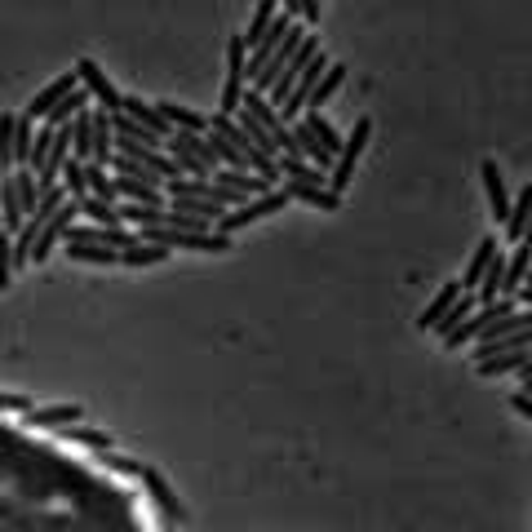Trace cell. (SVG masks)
<instances>
[{"label": "cell", "instance_id": "obj_6", "mask_svg": "<svg viewBox=\"0 0 532 532\" xmlns=\"http://www.w3.org/2000/svg\"><path fill=\"white\" fill-rule=\"evenodd\" d=\"M519 311V306H515V298H510V302H484V306H475V311H470L466 315V320L462 324H457V329L453 333H448L444 337V346H448V351H457V346H466V342H475V337L479 333H484L488 329V324H497V320H506V315H515Z\"/></svg>", "mask_w": 532, "mask_h": 532}, {"label": "cell", "instance_id": "obj_3", "mask_svg": "<svg viewBox=\"0 0 532 532\" xmlns=\"http://www.w3.org/2000/svg\"><path fill=\"white\" fill-rule=\"evenodd\" d=\"M244 58H249V45L240 40V32H231V40H227V80H222L218 116H240V102H244V94H249V76H244Z\"/></svg>", "mask_w": 532, "mask_h": 532}, {"label": "cell", "instance_id": "obj_29", "mask_svg": "<svg viewBox=\"0 0 532 532\" xmlns=\"http://www.w3.org/2000/svg\"><path fill=\"white\" fill-rule=\"evenodd\" d=\"M528 262H532L528 244H515V258H506V275H501V293H510V298H515V293L524 289V280H528Z\"/></svg>", "mask_w": 532, "mask_h": 532}, {"label": "cell", "instance_id": "obj_41", "mask_svg": "<svg viewBox=\"0 0 532 532\" xmlns=\"http://www.w3.org/2000/svg\"><path fill=\"white\" fill-rule=\"evenodd\" d=\"M32 138H36L32 120L18 116V129H14V165H23V169H27V151H32Z\"/></svg>", "mask_w": 532, "mask_h": 532}, {"label": "cell", "instance_id": "obj_31", "mask_svg": "<svg viewBox=\"0 0 532 532\" xmlns=\"http://www.w3.org/2000/svg\"><path fill=\"white\" fill-rule=\"evenodd\" d=\"M111 129H116V142H133V147H151V151H160V138L151 129H142V125H133L129 116H111Z\"/></svg>", "mask_w": 532, "mask_h": 532}, {"label": "cell", "instance_id": "obj_25", "mask_svg": "<svg viewBox=\"0 0 532 532\" xmlns=\"http://www.w3.org/2000/svg\"><path fill=\"white\" fill-rule=\"evenodd\" d=\"M85 196L89 200H102V204H120V196H116V173L98 169V165H85Z\"/></svg>", "mask_w": 532, "mask_h": 532}, {"label": "cell", "instance_id": "obj_1", "mask_svg": "<svg viewBox=\"0 0 532 532\" xmlns=\"http://www.w3.org/2000/svg\"><path fill=\"white\" fill-rule=\"evenodd\" d=\"M368 138H373V116H360V120L351 125V133L342 138V151H337V160H333V169H329V191H333V196H342V191L351 187L355 165L364 160Z\"/></svg>", "mask_w": 532, "mask_h": 532}, {"label": "cell", "instance_id": "obj_4", "mask_svg": "<svg viewBox=\"0 0 532 532\" xmlns=\"http://www.w3.org/2000/svg\"><path fill=\"white\" fill-rule=\"evenodd\" d=\"M280 209H289V196H284L280 187L275 191H266V196H258V200H244V204H235L231 213H222L218 218V235H227L231 240V231H244V227H253V222H262V218H271V213H280Z\"/></svg>", "mask_w": 532, "mask_h": 532}, {"label": "cell", "instance_id": "obj_42", "mask_svg": "<svg viewBox=\"0 0 532 532\" xmlns=\"http://www.w3.org/2000/svg\"><path fill=\"white\" fill-rule=\"evenodd\" d=\"M98 457H102V466L116 470V475H133V479L142 475V462H133L129 453H116V448H107V453H98Z\"/></svg>", "mask_w": 532, "mask_h": 532}, {"label": "cell", "instance_id": "obj_22", "mask_svg": "<svg viewBox=\"0 0 532 532\" xmlns=\"http://www.w3.org/2000/svg\"><path fill=\"white\" fill-rule=\"evenodd\" d=\"M116 196H125V204H147V209H169L165 187H147V182L116 178Z\"/></svg>", "mask_w": 532, "mask_h": 532}, {"label": "cell", "instance_id": "obj_39", "mask_svg": "<svg viewBox=\"0 0 532 532\" xmlns=\"http://www.w3.org/2000/svg\"><path fill=\"white\" fill-rule=\"evenodd\" d=\"M49 147H54V129H36V138H32V151H27V169L40 173L49 165Z\"/></svg>", "mask_w": 532, "mask_h": 532}, {"label": "cell", "instance_id": "obj_8", "mask_svg": "<svg viewBox=\"0 0 532 532\" xmlns=\"http://www.w3.org/2000/svg\"><path fill=\"white\" fill-rule=\"evenodd\" d=\"M142 488H147V497H151V506L160 510V515H165V524H182V519H187V506H182V497L173 493L169 488V479L160 475L156 466H142Z\"/></svg>", "mask_w": 532, "mask_h": 532}, {"label": "cell", "instance_id": "obj_37", "mask_svg": "<svg viewBox=\"0 0 532 532\" xmlns=\"http://www.w3.org/2000/svg\"><path fill=\"white\" fill-rule=\"evenodd\" d=\"M14 129H18V111H0V169H14Z\"/></svg>", "mask_w": 532, "mask_h": 532}, {"label": "cell", "instance_id": "obj_21", "mask_svg": "<svg viewBox=\"0 0 532 532\" xmlns=\"http://www.w3.org/2000/svg\"><path fill=\"white\" fill-rule=\"evenodd\" d=\"M475 373H479V377L515 373L519 382L528 386V373H532V368H528V351H515V355H493V360H479V364H475Z\"/></svg>", "mask_w": 532, "mask_h": 532}, {"label": "cell", "instance_id": "obj_27", "mask_svg": "<svg viewBox=\"0 0 532 532\" xmlns=\"http://www.w3.org/2000/svg\"><path fill=\"white\" fill-rule=\"evenodd\" d=\"M457 298H462V284H457V280H448L444 289H439L435 298H431V306H426V311L417 315V329H435V324L444 320V311H448V306H453Z\"/></svg>", "mask_w": 532, "mask_h": 532}, {"label": "cell", "instance_id": "obj_2", "mask_svg": "<svg viewBox=\"0 0 532 532\" xmlns=\"http://www.w3.org/2000/svg\"><path fill=\"white\" fill-rule=\"evenodd\" d=\"M147 244H165V249H191V253H231V240L218 231H169V227H142L133 231Z\"/></svg>", "mask_w": 532, "mask_h": 532}, {"label": "cell", "instance_id": "obj_7", "mask_svg": "<svg viewBox=\"0 0 532 532\" xmlns=\"http://www.w3.org/2000/svg\"><path fill=\"white\" fill-rule=\"evenodd\" d=\"M320 49H324V45H320V36H311V32H306V40H302V49H298V54H293V58H289V67H284V71H280V76H275V85H271V89H266V94H262V98H266V102H271V107H275V111H280V107H284V102H289V94H293V85H298V80H302V71H306V63H311V58H315V54H320Z\"/></svg>", "mask_w": 532, "mask_h": 532}, {"label": "cell", "instance_id": "obj_15", "mask_svg": "<svg viewBox=\"0 0 532 532\" xmlns=\"http://www.w3.org/2000/svg\"><path fill=\"white\" fill-rule=\"evenodd\" d=\"M120 116H129L133 120V125H142V129H151V133H156V138L160 142H165L169 138V125H165V120H160V111H156V102H147V98H138V94H125V102H120Z\"/></svg>", "mask_w": 532, "mask_h": 532}, {"label": "cell", "instance_id": "obj_40", "mask_svg": "<svg viewBox=\"0 0 532 532\" xmlns=\"http://www.w3.org/2000/svg\"><path fill=\"white\" fill-rule=\"evenodd\" d=\"M14 235H5L0 231V293L9 289V284H14Z\"/></svg>", "mask_w": 532, "mask_h": 532}, {"label": "cell", "instance_id": "obj_12", "mask_svg": "<svg viewBox=\"0 0 532 532\" xmlns=\"http://www.w3.org/2000/svg\"><path fill=\"white\" fill-rule=\"evenodd\" d=\"M302 40H306V32H302L298 23H293V32L284 36V45L275 49L271 58H266V63H262V71H258V80H253V89H258V94H266V89L275 85V76H280V71L289 67V58H293V54H298V49H302Z\"/></svg>", "mask_w": 532, "mask_h": 532}, {"label": "cell", "instance_id": "obj_24", "mask_svg": "<svg viewBox=\"0 0 532 532\" xmlns=\"http://www.w3.org/2000/svg\"><path fill=\"white\" fill-rule=\"evenodd\" d=\"M85 111H89V94H85V89H71V94H67L63 102H58V107L49 111V116H45V129H67L71 120H76V116H85Z\"/></svg>", "mask_w": 532, "mask_h": 532}, {"label": "cell", "instance_id": "obj_35", "mask_svg": "<svg viewBox=\"0 0 532 532\" xmlns=\"http://www.w3.org/2000/svg\"><path fill=\"white\" fill-rule=\"evenodd\" d=\"M71 262H89V266H120V253L98 249V244H67Z\"/></svg>", "mask_w": 532, "mask_h": 532}, {"label": "cell", "instance_id": "obj_30", "mask_svg": "<svg viewBox=\"0 0 532 532\" xmlns=\"http://www.w3.org/2000/svg\"><path fill=\"white\" fill-rule=\"evenodd\" d=\"M275 14H280V0H258V5H253V18H249V27H244V32H240V40H244V45H258V40L266 36V27H271V18Z\"/></svg>", "mask_w": 532, "mask_h": 532}, {"label": "cell", "instance_id": "obj_18", "mask_svg": "<svg viewBox=\"0 0 532 532\" xmlns=\"http://www.w3.org/2000/svg\"><path fill=\"white\" fill-rule=\"evenodd\" d=\"M302 125H306V133H311V138L320 142V147L337 160V151H342V138H346V133H337V125H333L329 116H324V111H302Z\"/></svg>", "mask_w": 532, "mask_h": 532}, {"label": "cell", "instance_id": "obj_36", "mask_svg": "<svg viewBox=\"0 0 532 532\" xmlns=\"http://www.w3.org/2000/svg\"><path fill=\"white\" fill-rule=\"evenodd\" d=\"M475 306H479V302H475V293H462V298H457V302H453V306H448V311H444V320L435 324V333H439V337H448V333L457 329V324L466 320L470 311H475Z\"/></svg>", "mask_w": 532, "mask_h": 532}, {"label": "cell", "instance_id": "obj_17", "mask_svg": "<svg viewBox=\"0 0 532 532\" xmlns=\"http://www.w3.org/2000/svg\"><path fill=\"white\" fill-rule=\"evenodd\" d=\"M275 169H280L284 182H298V187H329V173H320L298 156H275Z\"/></svg>", "mask_w": 532, "mask_h": 532}, {"label": "cell", "instance_id": "obj_43", "mask_svg": "<svg viewBox=\"0 0 532 532\" xmlns=\"http://www.w3.org/2000/svg\"><path fill=\"white\" fill-rule=\"evenodd\" d=\"M284 9H289L293 18H302L306 27H315V23H320V14H324V9H320V0H289Z\"/></svg>", "mask_w": 532, "mask_h": 532}, {"label": "cell", "instance_id": "obj_9", "mask_svg": "<svg viewBox=\"0 0 532 532\" xmlns=\"http://www.w3.org/2000/svg\"><path fill=\"white\" fill-rule=\"evenodd\" d=\"M116 160V129H111V116L107 111H89V165L98 169H111Z\"/></svg>", "mask_w": 532, "mask_h": 532}, {"label": "cell", "instance_id": "obj_28", "mask_svg": "<svg viewBox=\"0 0 532 532\" xmlns=\"http://www.w3.org/2000/svg\"><path fill=\"white\" fill-rule=\"evenodd\" d=\"M169 249L165 244H147V240H133L125 253H120V266H165Z\"/></svg>", "mask_w": 532, "mask_h": 532}, {"label": "cell", "instance_id": "obj_19", "mask_svg": "<svg viewBox=\"0 0 532 532\" xmlns=\"http://www.w3.org/2000/svg\"><path fill=\"white\" fill-rule=\"evenodd\" d=\"M284 196H289V204L298 200V204H311V209H320V213H337L342 209V196H333L329 187H298V182H284Z\"/></svg>", "mask_w": 532, "mask_h": 532}, {"label": "cell", "instance_id": "obj_34", "mask_svg": "<svg viewBox=\"0 0 532 532\" xmlns=\"http://www.w3.org/2000/svg\"><path fill=\"white\" fill-rule=\"evenodd\" d=\"M80 218L89 222V227H120V213L116 204H102V200H80Z\"/></svg>", "mask_w": 532, "mask_h": 532}, {"label": "cell", "instance_id": "obj_32", "mask_svg": "<svg viewBox=\"0 0 532 532\" xmlns=\"http://www.w3.org/2000/svg\"><path fill=\"white\" fill-rule=\"evenodd\" d=\"M528 337H532V333L493 337V342H475V364H479V360H493V355H515V351H528Z\"/></svg>", "mask_w": 532, "mask_h": 532}, {"label": "cell", "instance_id": "obj_10", "mask_svg": "<svg viewBox=\"0 0 532 532\" xmlns=\"http://www.w3.org/2000/svg\"><path fill=\"white\" fill-rule=\"evenodd\" d=\"M71 89H80V80H76V71H63V76H54V80H49V85H45V89H40V94L32 98V102H27V111H23V120H32V125H36V120H45V116H49V111H54V107H58V102H63V98L71 94Z\"/></svg>", "mask_w": 532, "mask_h": 532}, {"label": "cell", "instance_id": "obj_38", "mask_svg": "<svg viewBox=\"0 0 532 532\" xmlns=\"http://www.w3.org/2000/svg\"><path fill=\"white\" fill-rule=\"evenodd\" d=\"M67 439L71 444H85V448H94V453H107L116 439H111L107 431H98V426H67Z\"/></svg>", "mask_w": 532, "mask_h": 532}, {"label": "cell", "instance_id": "obj_45", "mask_svg": "<svg viewBox=\"0 0 532 532\" xmlns=\"http://www.w3.org/2000/svg\"><path fill=\"white\" fill-rule=\"evenodd\" d=\"M510 408H515L519 417H532V399H528V386H519V391L510 395Z\"/></svg>", "mask_w": 532, "mask_h": 532}, {"label": "cell", "instance_id": "obj_14", "mask_svg": "<svg viewBox=\"0 0 532 532\" xmlns=\"http://www.w3.org/2000/svg\"><path fill=\"white\" fill-rule=\"evenodd\" d=\"M209 182H218L222 191H231V196L240 200V204H244V200H258V196H266V191H275V187H266L262 178H253L249 169H218Z\"/></svg>", "mask_w": 532, "mask_h": 532}, {"label": "cell", "instance_id": "obj_13", "mask_svg": "<svg viewBox=\"0 0 532 532\" xmlns=\"http://www.w3.org/2000/svg\"><path fill=\"white\" fill-rule=\"evenodd\" d=\"M479 182H484V196H488V209H493V218L506 222L510 218V191H506V178H501L497 160H479Z\"/></svg>", "mask_w": 532, "mask_h": 532}, {"label": "cell", "instance_id": "obj_26", "mask_svg": "<svg viewBox=\"0 0 532 532\" xmlns=\"http://www.w3.org/2000/svg\"><path fill=\"white\" fill-rule=\"evenodd\" d=\"M342 85H346V63H329V71L320 76V85H315L311 98H306V111H324V102H329Z\"/></svg>", "mask_w": 532, "mask_h": 532}, {"label": "cell", "instance_id": "obj_11", "mask_svg": "<svg viewBox=\"0 0 532 532\" xmlns=\"http://www.w3.org/2000/svg\"><path fill=\"white\" fill-rule=\"evenodd\" d=\"M85 413H89L85 404H49V408H32L27 426H36V431H67V426L85 422Z\"/></svg>", "mask_w": 532, "mask_h": 532}, {"label": "cell", "instance_id": "obj_44", "mask_svg": "<svg viewBox=\"0 0 532 532\" xmlns=\"http://www.w3.org/2000/svg\"><path fill=\"white\" fill-rule=\"evenodd\" d=\"M36 399L23 391H0V413H32Z\"/></svg>", "mask_w": 532, "mask_h": 532}, {"label": "cell", "instance_id": "obj_16", "mask_svg": "<svg viewBox=\"0 0 532 532\" xmlns=\"http://www.w3.org/2000/svg\"><path fill=\"white\" fill-rule=\"evenodd\" d=\"M156 111H160V120H165L173 133H209V116L182 107V102H156Z\"/></svg>", "mask_w": 532, "mask_h": 532}, {"label": "cell", "instance_id": "obj_33", "mask_svg": "<svg viewBox=\"0 0 532 532\" xmlns=\"http://www.w3.org/2000/svg\"><path fill=\"white\" fill-rule=\"evenodd\" d=\"M58 187L67 191V200H85V160H63V169H58Z\"/></svg>", "mask_w": 532, "mask_h": 532}, {"label": "cell", "instance_id": "obj_20", "mask_svg": "<svg viewBox=\"0 0 532 532\" xmlns=\"http://www.w3.org/2000/svg\"><path fill=\"white\" fill-rule=\"evenodd\" d=\"M528 222H532V187H519L515 204H510V218H506V240L528 244Z\"/></svg>", "mask_w": 532, "mask_h": 532}, {"label": "cell", "instance_id": "obj_23", "mask_svg": "<svg viewBox=\"0 0 532 532\" xmlns=\"http://www.w3.org/2000/svg\"><path fill=\"white\" fill-rule=\"evenodd\" d=\"M497 258V240L493 235H484V240L475 244V253H470V262H466V271H462V293H475V284H479V275H484V266Z\"/></svg>", "mask_w": 532, "mask_h": 532}, {"label": "cell", "instance_id": "obj_5", "mask_svg": "<svg viewBox=\"0 0 532 532\" xmlns=\"http://www.w3.org/2000/svg\"><path fill=\"white\" fill-rule=\"evenodd\" d=\"M71 71H76L80 89H85V94L94 98V107H98V111H107V116H116V111H120V102H125V94H120V89L111 85V76H107V71H102L89 54H80V58H76V67H71Z\"/></svg>", "mask_w": 532, "mask_h": 532}]
</instances>
